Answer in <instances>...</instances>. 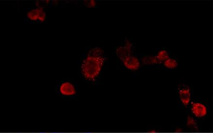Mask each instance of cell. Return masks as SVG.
I'll use <instances>...</instances> for the list:
<instances>
[{
  "instance_id": "cell-5",
  "label": "cell",
  "mask_w": 213,
  "mask_h": 133,
  "mask_svg": "<svg viewBox=\"0 0 213 133\" xmlns=\"http://www.w3.org/2000/svg\"><path fill=\"white\" fill-rule=\"evenodd\" d=\"M180 98L182 103L185 106H186L189 103L190 100V90L188 89H182L179 91Z\"/></svg>"
},
{
  "instance_id": "cell-7",
  "label": "cell",
  "mask_w": 213,
  "mask_h": 133,
  "mask_svg": "<svg viewBox=\"0 0 213 133\" xmlns=\"http://www.w3.org/2000/svg\"><path fill=\"white\" fill-rule=\"evenodd\" d=\"M40 8H36L31 10L27 13V17L31 20L33 21H36L39 18V14Z\"/></svg>"
},
{
  "instance_id": "cell-3",
  "label": "cell",
  "mask_w": 213,
  "mask_h": 133,
  "mask_svg": "<svg viewBox=\"0 0 213 133\" xmlns=\"http://www.w3.org/2000/svg\"><path fill=\"white\" fill-rule=\"evenodd\" d=\"M191 111L195 116L203 117L207 114V108L201 103H193L192 105Z\"/></svg>"
},
{
  "instance_id": "cell-11",
  "label": "cell",
  "mask_w": 213,
  "mask_h": 133,
  "mask_svg": "<svg viewBox=\"0 0 213 133\" xmlns=\"http://www.w3.org/2000/svg\"><path fill=\"white\" fill-rule=\"evenodd\" d=\"M96 5V2L94 1H88V2H87V6L90 7L95 6Z\"/></svg>"
},
{
  "instance_id": "cell-1",
  "label": "cell",
  "mask_w": 213,
  "mask_h": 133,
  "mask_svg": "<svg viewBox=\"0 0 213 133\" xmlns=\"http://www.w3.org/2000/svg\"><path fill=\"white\" fill-rule=\"evenodd\" d=\"M104 62V58L101 56L89 55L85 59L81 66L82 75L86 79L95 80L100 72Z\"/></svg>"
},
{
  "instance_id": "cell-4",
  "label": "cell",
  "mask_w": 213,
  "mask_h": 133,
  "mask_svg": "<svg viewBox=\"0 0 213 133\" xmlns=\"http://www.w3.org/2000/svg\"><path fill=\"white\" fill-rule=\"evenodd\" d=\"M61 94L66 96H70L76 93L74 86L69 83H64L61 84L60 88Z\"/></svg>"
},
{
  "instance_id": "cell-8",
  "label": "cell",
  "mask_w": 213,
  "mask_h": 133,
  "mask_svg": "<svg viewBox=\"0 0 213 133\" xmlns=\"http://www.w3.org/2000/svg\"><path fill=\"white\" fill-rule=\"evenodd\" d=\"M163 63L165 66L170 69L175 68L178 66V63L176 61L171 58H168L167 60H165Z\"/></svg>"
},
{
  "instance_id": "cell-10",
  "label": "cell",
  "mask_w": 213,
  "mask_h": 133,
  "mask_svg": "<svg viewBox=\"0 0 213 133\" xmlns=\"http://www.w3.org/2000/svg\"><path fill=\"white\" fill-rule=\"evenodd\" d=\"M187 126L192 129H197V124L196 121H195L194 119L192 118L191 117L189 116L187 118Z\"/></svg>"
},
{
  "instance_id": "cell-2",
  "label": "cell",
  "mask_w": 213,
  "mask_h": 133,
  "mask_svg": "<svg viewBox=\"0 0 213 133\" xmlns=\"http://www.w3.org/2000/svg\"><path fill=\"white\" fill-rule=\"evenodd\" d=\"M122 61L125 66L129 70H136L140 67V63L138 59L130 54L125 57Z\"/></svg>"
},
{
  "instance_id": "cell-6",
  "label": "cell",
  "mask_w": 213,
  "mask_h": 133,
  "mask_svg": "<svg viewBox=\"0 0 213 133\" xmlns=\"http://www.w3.org/2000/svg\"><path fill=\"white\" fill-rule=\"evenodd\" d=\"M131 50L128 49L125 46H122V47H118L116 50V53L118 57L121 60L129 54H130Z\"/></svg>"
},
{
  "instance_id": "cell-9",
  "label": "cell",
  "mask_w": 213,
  "mask_h": 133,
  "mask_svg": "<svg viewBox=\"0 0 213 133\" xmlns=\"http://www.w3.org/2000/svg\"><path fill=\"white\" fill-rule=\"evenodd\" d=\"M157 58L159 59L161 62L163 61L167 60L168 58H169V53L167 51L165 50H161L158 53L157 56Z\"/></svg>"
}]
</instances>
